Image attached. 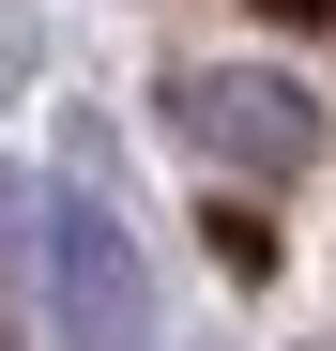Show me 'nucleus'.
<instances>
[{"mask_svg":"<svg viewBox=\"0 0 336 351\" xmlns=\"http://www.w3.org/2000/svg\"><path fill=\"white\" fill-rule=\"evenodd\" d=\"M31 245H46V336H62V351H153V260H138V229L107 214L92 184L46 199Z\"/></svg>","mask_w":336,"mask_h":351,"instance_id":"nucleus-1","label":"nucleus"},{"mask_svg":"<svg viewBox=\"0 0 336 351\" xmlns=\"http://www.w3.org/2000/svg\"><path fill=\"white\" fill-rule=\"evenodd\" d=\"M168 107H184V138L230 168V184H291V168L321 153V107H306L291 77H260V62H199Z\"/></svg>","mask_w":336,"mask_h":351,"instance_id":"nucleus-2","label":"nucleus"},{"mask_svg":"<svg viewBox=\"0 0 336 351\" xmlns=\"http://www.w3.org/2000/svg\"><path fill=\"white\" fill-rule=\"evenodd\" d=\"M16 229H31V199H16V168H0V275H16Z\"/></svg>","mask_w":336,"mask_h":351,"instance_id":"nucleus-3","label":"nucleus"},{"mask_svg":"<svg viewBox=\"0 0 336 351\" xmlns=\"http://www.w3.org/2000/svg\"><path fill=\"white\" fill-rule=\"evenodd\" d=\"M291 16H321V0H291Z\"/></svg>","mask_w":336,"mask_h":351,"instance_id":"nucleus-4","label":"nucleus"}]
</instances>
